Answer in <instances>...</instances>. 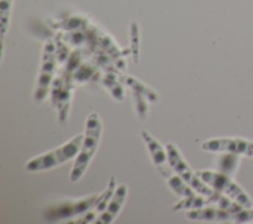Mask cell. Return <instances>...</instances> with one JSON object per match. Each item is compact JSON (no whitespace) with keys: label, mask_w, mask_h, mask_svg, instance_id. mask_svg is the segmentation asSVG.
<instances>
[{"label":"cell","mask_w":253,"mask_h":224,"mask_svg":"<svg viewBox=\"0 0 253 224\" xmlns=\"http://www.w3.org/2000/svg\"><path fill=\"white\" fill-rule=\"evenodd\" d=\"M116 187H117L116 177L111 176L106 189L99 194L94 205L86 213L74 218V220L67 221V223H72V224H86V223H91V222L94 223V221L106 210V208L115 192Z\"/></svg>","instance_id":"obj_12"},{"label":"cell","mask_w":253,"mask_h":224,"mask_svg":"<svg viewBox=\"0 0 253 224\" xmlns=\"http://www.w3.org/2000/svg\"><path fill=\"white\" fill-rule=\"evenodd\" d=\"M201 148L211 153H225L253 158V141L240 137L208 139L201 144Z\"/></svg>","instance_id":"obj_9"},{"label":"cell","mask_w":253,"mask_h":224,"mask_svg":"<svg viewBox=\"0 0 253 224\" xmlns=\"http://www.w3.org/2000/svg\"><path fill=\"white\" fill-rule=\"evenodd\" d=\"M166 149L168 153L169 164L175 174L183 179L196 192L206 195L208 197L212 196L216 191L204 183L197 173L190 168L188 163L185 161L180 151L173 143H167Z\"/></svg>","instance_id":"obj_6"},{"label":"cell","mask_w":253,"mask_h":224,"mask_svg":"<svg viewBox=\"0 0 253 224\" xmlns=\"http://www.w3.org/2000/svg\"><path fill=\"white\" fill-rule=\"evenodd\" d=\"M127 194V186L126 184H120L116 187L115 192L106 208V210L94 221L95 224H110L121 212L124 202Z\"/></svg>","instance_id":"obj_13"},{"label":"cell","mask_w":253,"mask_h":224,"mask_svg":"<svg viewBox=\"0 0 253 224\" xmlns=\"http://www.w3.org/2000/svg\"><path fill=\"white\" fill-rule=\"evenodd\" d=\"M186 217L192 220L200 221L247 223L253 220V207L243 208L239 211H233L215 205H208L202 208L187 210Z\"/></svg>","instance_id":"obj_7"},{"label":"cell","mask_w":253,"mask_h":224,"mask_svg":"<svg viewBox=\"0 0 253 224\" xmlns=\"http://www.w3.org/2000/svg\"><path fill=\"white\" fill-rule=\"evenodd\" d=\"M168 186L175 193L182 197H188L196 193V191L177 174L168 178Z\"/></svg>","instance_id":"obj_18"},{"label":"cell","mask_w":253,"mask_h":224,"mask_svg":"<svg viewBox=\"0 0 253 224\" xmlns=\"http://www.w3.org/2000/svg\"><path fill=\"white\" fill-rule=\"evenodd\" d=\"M121 81L114 71H108L102 78V84L112 93L113 97L118 101L124 100V90Z\"/></svg>","instance_id":"obj_16"},{"label":"cell","mask_w":253,"mask_h":224,"mask_svg":"<svg viewBox=\"0 0 253 224\" xmlns=\"http://www.w3.org/2000/svg\"><path fill=\"white\" fill-rule=\"evenodd\" d=\"M208 205H212L211 199L203 194L198 195V192L195 194L188 196V197H183L180 201H178L174 206L173 210L174 211H179V210H189V209H197V208H202Z\"/></svg>","instance_id":"obj_14"},{"label":"cell","mask_w":253,"mask_h":224,"mask_svg":"<svg viewBox=\"0 0 253 224\" xmlns=\"http://www.w3.org/2000/svg\"><path fill=\"white\" fill-rule=\"evenodd\" d=\"M57 63L56 44L52 39H46L42 47L41 66L34 92L36 103L41 104L45 100L55 77Z\"/></svg>","instance_id":"obj_3"},{"label":"cell","mask_w":253,"mask_h":224,"mask_svg":"<svg viewBox=\"0 0 253 224\" xmlns=\"http://www.w3.org/2000/svg\"><path fill=\"white\" fill-rule=\"evenodd\" d=\"M140 135L147 147V150L152 158L154 165L156 166L158 171L165 178L168 179L170 176L173 175V170L169 164L167 149L164 148L161 143L156 138H154L147 130L142 129L140 131Z\"/></svg>","instance_id":"obj_11"},{"label":"cell","mask_w":253,"mask_h":224,"mask_svg":"<svg viewBox=\"0 0 253 224\" xmlns=\"http://www.w3.org/2000/svg\"><path fill=\"white\" fill-rule=\"evenodd\" d=\"M120 81L122 83H125L128 87L131 88L132 94L134 96V101H135V107L136 111L138 112V115L141 119H144L146 117L147 113V105L146 101L155 103L158 100V96L155 91H153L151 88L147 87L144 85L142 82L137 80L134 77L124 75V76H118Z\"/></svg>","instance_id":"obj_10"},{"label":"cell","mask_w":253,"mask_h":224,"mask_svg":"<svg viewBox=\"0 0 253 224\" xmlns=\"http://www.w3.org/2000/svg\"><path fill=\"white\" fill-rule=\"evenodd\" d=\"M99 194H92L80 199H67L58 201L47 206L43 210V218L46 221L54 222L64 219L76 218L86 213L96 202Z\"/></svg>","instance_id":"obj_8"},{"label":"cell","mask_w":253,"mask_h":224,"mask_svg":"<svg viewBox=\"0 0 253 224\" xmlns=\"http://www.w3.org/2000/svg\"><path fill=\"white\" fill-rule=\"evenodd\" d=\"M197 174L213 190L227 196L244 208L253 207V202L246 191L225 174L211 170L200 171Z\"/></svg>","instance_id":"obj_4"},{"label":"cell","mask_w":253,"mask_h":224,"mask_svg":"<svg viewBox=\"0 0 253 224\" xmlns=\"http://www.w3.org/2000/svg\"><path fill=\"white\" fill-rule=\"evenodd\" d=\"M71 75L75 83H84L88 81L98 80L100 78L99 72L97 71L96 67L89 63L82 62L78 64V66L73 70Z\"/></svg>","instance_id":"obj_15"},{"label":"cell","mask_w":253,"mask_h":224,"mask_svg":"<svg viewBox=\"0 0 253 224\" xmlns=\"http://www.w3.org/2000/svg\"><path fill=\"white\" fill-rule=\"evenodd\" d=\"M84 133H79L55 149L29 160L25 169L30 172L48 171L70 161L73 158H76L79 153Z\"/></svg>","instance_id":"obj_2"},{"label":"cell","mask_w":253,"mask_h":224,"mask_svg":"<svg viewBox=\"0 0 253 224\" xmlns=\"http://www.w3.org/2000/svg\"><path fill=\"white\" fill-rule=\"evenodd\" d=\"M13 2L14 0H0V35L2 46L9 28Z\"/></svg>","instance_id":"obj_17"},{"label":"cell","mask_w":253,"mask_h":224,"mask_svg":"<svg viewBox=\"0 0 253 224\" xmlns=\"http://www.w3.org/2000/svg\"><path fill=\"white\" fill-rule=\"evenodd\" d=\"M74 83L72 75L61 67L50 87L51 104L56 109L58 119L61 123L65 122L68 118Z\"/></svg>","instance_id":"obj_5"},{"label":"cell","mask_w":253,"mask_h":224,"mask_svg":"<svg viewBox=\"0 0 253 224\" xmlns=\"http://www.w3.org/2000/svg\"><path fill=\"white\" fill-rule=\"evenodd\" d=\"M102 122L97 112H91L86 119L84 137L78 155L75 158L69 179L72 183L78 182L85 174L100 144Z\"/></svg>","instance_id":"obj_1"}]
</instances>
